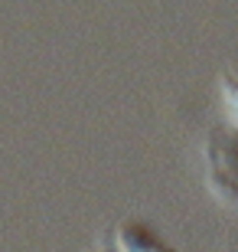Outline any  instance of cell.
Listing matches in <instances>:
<instances>
[{
	"mask_svg": "<svg viewBox=\"0 0 238 252\" xmlns=\"http://www.w3.org/2000/svg\"><path fill=\"white\" fill-rule=\"evenodd\" d=\"M209 180L225 203H238V141L215 144L209 154Z\"/></svg>",
	"mask_w": 238,
	"mask_h": 252,
	"instance_id": "1",
	"label": "cell"
},
{
	"mask_svg": "<svg viewBox=\"0 0 238 252\" xmlns=\"http://www.w3.org/2000/svg\"><path fill=\"white\" fill-rule=\"evenodd\" d=\"M225 102H229V115L238 125V79H225Z\"/></svg>",
	"mask_w": 238,
	"mask_h": 252,
	"instance_id": "2",
	"label": "cell"
}]
</instances>
